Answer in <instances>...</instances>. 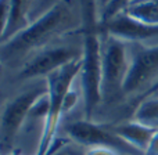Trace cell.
<instances>
[{"label":"cell","instance_id":"cell-1","mask_svg":"<svg viewBox=\"0 0 158 155\" xmlns=\"http://www.w3.org/2000/svg\"><path fill=\"white\" fill-rule=\"evenodd\" d=\"M83 17L79 0H60L24 31L0 46L2 75L15 72L29 57L52 43L78 32Z\"/></svg>","mask_w":158,"mask_h":155},{"label":"cell","instance_id":"cell-2","mask_svg":"<svg viewBox=\"0 0 158 155\" xmlns=\"http://www.w3.org/2000/svg\"><path fill=\"white\" fill-rule=\"evenodd\" d=\"M83 54V38L82 28L78 32L67 35L65 38L52 43L29 57L15 72L3 76V84L18 86L25 82L43 79L52 72L63 68L64 65L82 60Z\"/></svg>","mask_w":158,"mask_h":155},{"label":"cell","instance_id":"cell-3","mask_svg":"<svg viewBox=\"0 0 158 155\" xmlns=\"http://www.w3.org/2000/svg\"><path fill=\"white\" fill-rule=\"evenodd\" d=\"M17 90L3 100L0 119V148L2 155L14 151L15 141L35 104L47 94V79H35L15 86Z\"/></svg>","mask_w":158,"mask_h":155},{"label":"cell","instance_id":"cell-4","mask_svg":"<svg viewBox=\"0 0 158 155\" xmlns=\"http://www.w3.org/2000/svg\"><path fill=\"white\" fill-rule=\"evenodd\" d=\"M129 67H131L129 44L118 38L103 33L100 80L101 105H110V104H117L118 101H125L123 86L128 78Z\"/></svg>","mask_w":158,"mask_h":155},{"label":"cell","instance_id":"cell-5","mask_svg":"<svg viewBox=\"0 0 158 155\" xmlns=\"http://www.w3.org/2000/svg\"><path fill=\"white\" fill-rule=\"evenodd\" d=\"M82 69V60L64 65L63 68L47 75V98H49V115H47V125L44 130V137L42 141L39 155H47L57 141V133L60 130L63 122L64 104L68 97L69 92L78 82Z\"/></svg>","mask_w":158,"mask_h":155},{"label":"cell","instance_id":"cell-6","mask_svg":"<svg viewBox=\"0 0 158 155\" xmlns=\"http://www.w3.org/2000/svg\"><path fill=\"white\" fill-rule=\"evenodd\" d=\"M128 43V42H126ZM131 67L123 86V100L133 107L158 82V43H128Z\"/></svg>","mask_w":158,"mask_h":155},{"label":"cell","instance_id":"cell-7","mask_svg":"<svg viewBox=\"0 0 158 155\" xmlns=\"http://www.w3.org/2000/svg\"><path fill=\"white\" fill-rule=\"evenodd\" d=\"M65 137L68 141L85 148L107 147L115 150L121 155H144L118 136L108 123L78 118L65 125Z\"/></svg>","mask_w":158,"mask_h":155},{"label":"cell","instance_id":"cell-8","mask_svg":"<svg viewBox=\"0 0 158 155\" xmlns=\"http://www.w3.org/2000/svg\"><path fill=\"white\" fill-rule=\"evenodd\" d=\"M100 31L128 43H158V27L136 21L125 11L100 22Z\"/></svg>","mask_w":158,"mask_h":155},{"label":"cell","instance_id":"cell-9","mask_svg":"<svg viewBox=\"0 0 158 155\" xmlns=\"http://www.w3.org/2000/svg\"><path fill=\"white\" fill-rule=\"evenodd\" d=\"M32 0H0L2 10V35L0 42L10 40L31 24Z\"/></svg>","mask_w":158,"mask_h":155},{"label":"cell","instance_id":"cell-10","mask_svg":"<svg viewBox=\"0 0 158 155\" xmlns=\"http://www.w3.org/2000/svg\"><path fill=\"white\" fill-rule=\"evenodd\" d=\"M108 125H110V128H111L118 136L122 137L128 144H131L132 147H135L136 150L142 151L143 154H144L150 140L153 139L154 133L157 132L156 129L144 126L133 119L121 120V122L108 123Z\"/></svg>","mask_w":158,"mask_h":155},{"label":"cell","instance_id":"cell-11","mask_svg":"<svg viewBox=\"0 0 158 155\" xmlns=\"http://www.w3.org/2000/svg\"><path fill=\"white\" fill-rule=\"evenodd\" d=\"M131 119L158 130V94L137 101L131 114Z\"/></svg>","mask_w":158,"mask_h":155},{"label":"cell","instance_id":"cell-12","mask_svg":"<svg viewBox=\"0 0 158 155\" xmlns=\"http://www.w3.org/2000/svg\"><path fill=\"white\" fill-rule=\"evenodd\" d=\"M129 17L143 24L158 27V0H135L129 2L125 10Z\"/></svg>","mask_w":158,"mask_h":155},{"label":"cell","instance_id":"cell-13","mask_svg":"<svg viewBox=\"0 0 158 155\" xmlns=\"http://www.w3.org/2000/svg\"><path fill=\"white\" fill-rule=\"evenodd\" d=\"M57 2H60V0H32V3H31V21L44 14Z\"/></svg>","mask_w":158,"mask_h":155},{"label":"cell","instance_id":"cell-14","mask_svg":"<svg viewBox=\"0 0 158 155\" xmlns=\"http://www.w3.org/2000/svg\"><path fill=\"white\" fill-rule=\"evenodd\" d=\"M54 144L57 145H53L52 150H50V153L47 155H71V150H69V145L67 144L64 140H58L54 143Z\"/></svg>","mask_w":158,"mask_h":155},{"label":"cell","instance_id":"cell-15","mask_svg":"<svg viewBox=\"0 0 158 155\" xmlns=\"http://www.w3.org/2000/svg\"><path fill=\"white\" fill-rule=\"evenodd\" d=\"M83 155H121V154L107 147H89L85 148Z\"/></svg>","mask_w":158,"mask_h":155},{"label":"cell","instance_id":"cell-16","mask_svg":"<svg viewBox=\"0 0 158 155\" xmlns=\"http://www.w3.org/2000/svg\"><path fill=\"white\" fill-rule=\"evenodd\" d=\"M144 155H158V130L154 133L153 139L148 143L147 148L144 151Z\"/></svg>","mask_w":158,"mask_h":155},{"label":"cell","instance_id":"cell-17","mask_svg":"<svg viewBox=\"0 0 158 155\" xmlns=\"http://www.w3.org/2000/svg\"><path fill=\"white\" fill-rule=\"evenodd\" d=\"M114 0H96V6H97V13H98V21H100L101 15L107 11V8L111 6Z\"/></svg>","mask_w":158,"mask_h":155},{"label":"cell","instance_id":"cell-18","mask_svg":"<svg viewBox=\"0 0 158 155\" xmlns=\"http://www.w3.org/2000/svg\"><path fill=\"white\" fill-rule=\"evenodd\" d=\"M7 155H21V154H17V153H10V154H7Z\"/></svg>","mask_w":158,"mask_h":155},{"label":"cell","instance_id":"cell-19","mask_svg":"<svg viewBox=\"0 0 158 155\" xmlns=\"http://www.w3.org/2000/svg\"><path fill=\"white\" fill-rule=\"evenodd\" d=\"M129 2H135V0H129ZM128 4H129V3H128Z\"/></svg>","mask_w":158,"mask_h":155}]
</instances>
